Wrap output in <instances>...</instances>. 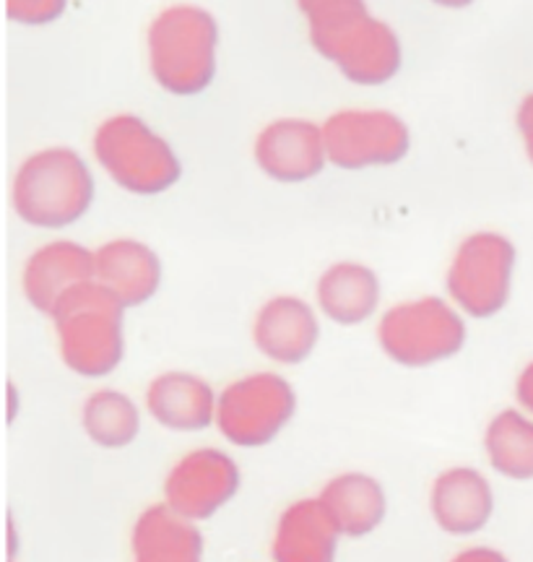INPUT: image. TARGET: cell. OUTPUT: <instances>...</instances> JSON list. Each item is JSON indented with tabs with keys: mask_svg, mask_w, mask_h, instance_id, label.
Here are the masks:
<instances>
[{
	"mask_svg": "<svg viewBox=\"0 0 533 562\" xmlns=\"http://www.w3.org/2000/svg\"><path fill=\"white\" fill-rule=\"evenodd\" d=\"M310 42L322 58L339 66L349 81L377 87L401 68V42L396 32L360 0H303Z\"/></svg>",
	"mask_w": 533,
	"mask_h": 562,
	"instance_id": "obj_1",
	"label": "cell"
},
{
	"mask_svg": "<svg viewBox=\"0 0 533 562\" xmlns=\"http://www.w3.org/2000/svg\"><path fill=\"white\" fill-rule=\"evenodd\" d=\"M149 66L161 89L199 94L214 81L219 26L201 5H170L149 26Z\"/></svg>",
	"mask_w": 533,
	"mask_h": 562,
	"instance_id": "obj_2",
	"label": "cell"
},
{
	"mask_svg": "<svg viewBox=\"0 0 533 562\" xmlns=\"http://www.w3.org/2000/svg\"><path fill=\"white\" fill-rule=\"evenodd\" d=\"M13 209L26 224L60 229L79 222L94 199V178L73 149L53 146L32 154L13 180Z\"/></svg>",
	"mask_w": 533,
	"mask_h": 562,
	"instance_id": "obj_3",
	"label": "cell"
},
{
	"mask_svg": "<svg viewBox=\"0 0 533 562\" xmlns=\"http://www.w3.org/2000/svg\"><path fill=\"white\" fill-rule=\"evenodd\" d=\"M94 154L117 186L136 195L170 191L182 165L172 146L136 115H115L94 133Z\"/></svg>",
	"mask_w": 533,
	"mask_h": 562,
	"instance_id": "obj_4",
	"label": "cell"
},
{
	"mask_svg": "<svg viewBox=\"0 0 533 562\" xmlns=\"http://www.w3.org/2000/svg\"><path fill=\"white\" fill-rule=\"evenodd\" d=\"M328 161L341 170L396 165L411 146V133L396 112L341 110L322 123Z\"/></svg>",
	"mask_w": 533,
	"mask_h": 562,
	"instance_id": "obj_5",
	"label": "cell"
},
{
	"mask_svg": "<svg viewBox=\"0 0 533 562\" xmlns=\"http://www.w3.org/2000/svg\"><path fill=\"white\" fill-rule=\"evenodd\" d=\"M515 248L497 232H476L455 252L451 286L463 305L474 313H492L508 297Z\"/></svg>",
	"mask_w": 533,
	"mask_h": 562,
	"instance_id": "obj_6",
	"label": "cell"
},
{
	"mask_svg": "<svg viewBox=\"0 0 533 562\" xmlns=\"http://www.w3.org/2000/svg\"><path fill=\"white\" fill-rule=\"evenodd\" d=\"M110 294V290L81 284L63 297L68 355L79 368L102 370L115 360V307Z\"/></svg>",
	"mask_w": 533,
	"mask_h": 562,
	"instance_id": "obj_7",
	"label": "cell"
},
{
	"mask_svg": "<svg viewBox=\"0 0 533 562\" xmlns=\"http://www.w3.org/2000/svg\"><path fill=\"white\" fill-rule=\"evenodd\" d=\"M256 161L273 180L303 182L315 178L328 161L322 125L299 117L269 123L256 138Z\"/></svg>",
	"mask_w": 533,
	"mask_h": 562,
	"instance_id": "obj_8",
	"label": "cell"
},
{
	"mask_svg": "<svg viewBox=\"0 0 533 562\" xmlns=\"http://www.w3.org/2000/svg\"><path fill=\"white\" fill-rule=\"evenodd\" d=\"M385 341L401 360H430L455 349L461 328L440 302H422L390 313L385 323Z\"/></svg>",
	"mask_w": 533,
	"mask_h": 562,
	"instance_id": "obj_9",
	"label": "cell"
},
{
	"mask_svg": "<svg viewBox=\"0 0 533 562\" xmlns=\"http://www.w3.org/2000/svg\"><path fill=\"white\" fill-rule=\"evenodd\" d=\"M89 277H97L94 252L76 243H50L39 248L26 263V290L39 305H47L55 297H66L76 286L87 284Z\"/></svg>",
	"mask_w": 533,
	"mask_h": 562,
	"instance_id": "obj_10",
	"label": "cell"
},
{
	"mask_svg": "<svg viewBox=\"0 0 533 562\" xmlns=\"http://www.w3.org/2000/svg\"><path fill=\"white\" fill-rule=\"evenodd\" d=\"M290 412V393L276 381H252L235 389L224 406V425L240 442H256L271 435Z\"/></svg>",
	"mask_w": 533,
	"mask_h": 562,
	"instance_id": "obj_11",
	"label": "cell"
},
{
	"mask_svg": "<svg viewBox=\"0 0 533 562\" xmlns=\"http://www.w3.org/2000/svg\"><path fill=\"white\" fill-rule=\"evenodd\" d=\"M94 271L117 297L144 300L159 281V258L144 243L112 240L94 252Z\"/></svg>",
	"mask_w": 533,
	"mask_h": 562,
	"instance_id": "obj_12",
	"label": "cell"
},
{
	"mask_svg": "<svg viewBox=\"0 0 533 562\" xmlns=\"http://www.w3.org/2000/svg\"><path fill=\"white\" fill-rule=\"evenodd\" d=\"M261 344L282 360H299L315 339V323L297 300H276L258 326Z\"/></svg>",
	"mask_w": 533,
	"mask_h": 562,
	"instance_id": "obj_13",
	"label": "cell"
},
{
	"mask_svg": "<svg viewBox=\"0 0 533 562\" xmlns=\"http://www.w3.org/2000/svg\"><path fill=\"white\" fill-rule=\"evenodd\" d=\"M320 297L336 318L360 321L377 300L375 273L356 263L333 266L320 281Z\"/></svg>",
	"mask_w": 533,
	"mask_h": 562,
	"instance_id": "obj_14",
	"label": "cell"
},
{
	"mask_svg": "<svg viewBox=\"0 0 533 562\" xmlns=\"http://www.w3.org/2000/svg\"><path fill=\"white\" fill-rule=\"evenodd\" d=\"M231 487V474L227 463L208 459H195L182 469L172 484L174 501L191 508H206L208 503H219Z\"/></svg>",
	"mask_w": 533,
	"mask_h": 562,
	"instance_id": "obj_15",
	"label": "cell"
},
{
	"mask_svg": "<svg viewBox=\"0 0 533 562\" xmlns=\"http://www.w3.org/2000/svg\"><path fill=\"white\" fill-rule=\"evenodd\" d=\"M154 412L161 422L172 425H201L208 414V396L203 385L188 381V378H167L154 389Z\"/></svg>",
	"mask_w": 533,
	"mask_h": 562,
	"instance_id": "obj_16",
	"label": "cell"
},
{
	"mask_svg": "<svg viewBox=\"0 0 533 562\" xmlns=\"http://www.w3.org/2000/svg\"><path fill=\"white\" fill-rule=\"evenodd\" d=\"M495 463L513 476H533V425L508 414L492 430Z\"/></svg>",
	"mask_w": 533,
	"mask_h": 562,
	"instance_id": "obj_17",
	"label": "cell"
},
{
	"mask_svg": "<svg viewBox=\"0 0 533 562\" xmlns=\"http://www.w3.org/2000/svg\"><path fill=\"white\" fill-rule=\"evenodd\" d=\"M438 505L451 526H474L487 510V490L474 474H453L440 484Z\"/></svg>",
	"mask_w": 533,
	"mask_h": 562,
	"instance_id": "obj_18",
	"label": "cell"
},
{
	"mask_svg": "<svg viewBox=\"0 0 533 562\" xmlns=\"http://www.w3.org/2000/svg\"><path fill=\"white\" fill-rule=\"evenodd\" d=\"M91 432L102 442H123L133 432V412L131 406L117 396H97L89 409Z\"/></svg>",
	"mask_w": 533,
	"mask_h": 562,
	"instance_id": "obj_19",
	"label": "cell"
},
{
	"mask_svg": "<svg viewBox=\"0 0 533 562\" xmlns=\"http://www.w3.org/2000/svg\"><path fill=\"white\" fill-rule=\"evenodd\" d=\"M333 501L339 503V508L347 513L349 518H356V521H360V518L373 516L377 503H381L377 501L375 490L362 480L341 482L339 487L333 490Z\"/></svg>",
	"mask_w": 533,
	"mask_h": 562,
	"instance_id": "obj_20",
	"label": "cell"
},
{
	"mask_svg": "<svg viewBox=\"0 0 533 562\" xmlns=\"http://www.w3.org/2000/svg\"><path fill=\"white\" fill-rule=\"evenodd\" d=\"M63 11H66V3L60 0H9V16L30 26L50 24Z\"/></svg>",
	"mask_w": 533,
	"mask_h": 562,
	"instance_id": "obj_21",
	"label": "cell"
},
{
	"mask_svg": "<svg viewBox=\"0 0 533 562\" xmlns=\"http://www.w3.org/2000/svg\"><path fill=\"white\" fill-rule=\"evenodd\" d=\"M518 131H521L523 146L529 151V159L533 161V91L518 108Z\"/></svg>",
	"mask_w": 533,
	"mask_h": 562,
	"instance_id": "obj_22",
	"label": "cell"
},
{
	"mask_svg": "<svg viewBox=\"0 0 533 562\" xmlns=\"http://www.w3.org/2000/svg\"><path fill=\"white\" fill-rule=\"evenodd\" d=\"M521 396H523V402L533 409V368L525 372V378H523V383H521Z\"/></svg>",
	"mask_w": 533,
	"mask_h": 562,
	"instance_id": "obj_23",
	"label": "cell"
}]
</instances>
